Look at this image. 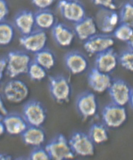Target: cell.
Returning <instances> with one entry per match:
<instances>
[{"instance_id": "obj_1", "label": "cell", "mask_w": 133, "mask_h": 160, "mask_svg": "<svg viewBox=\"0 0 133 160\" xmlns=\"http://www.w3.org/2000/svg\"><path fill=\"white\" fill-rule=\"evenodd\" d=\"M6 72L8 76L12 78L27 73L31 62L30 56L20 50L10 51L6 57Z\"/></svg>"}, {"instance_id": "obj_2", "label": "cell", "mask_w": 133, "mask_h": 160, "mask_svg": "<svg viewBox=\"0 0 133 160\" xmlns=\"http://www.w3.org/2000/svg\"><path fill=\"white\" fill-rule=\"evenodd\" d=\"M48 88L51 96L57 103H63L69 101L72 88L66 77L60 75L50 76Z\"/></svg>"}, {"instance_id": "obj_3", "label": "cell", "mask_w": 133, "mask_h": 160, "mask_svg": "<svg viewBox=\"0 0 133 160\" xmlns=\"http://www.w3.org/2000/svg\"><path fill=\"white\" fill-rule=\"evenodd\" d=\"M45 149L50 160H67L75 157L68 141L63 134H59L52 139L46 145Z\"/></svg>"}, {"instance_id": "obj_4", "label": "cell", "mask_w": 133, "mask_h": 160, "mask_svg": "<svg viewBox=\"0 0 133 160\" xmlns=\"http://www.w3.org/2000/svg\"><path fill=\"white\" fill-rule=\"evenodd\" d=\"M22 115L28 125L41 127L47 118V110L40 102L32 99L23 106Z\"/></svg>"}, {"instance_id": "obj_5", "label": "cell", "mask_w": 133, "mask_h": 160, "mask_svg": "<svg viewBox=\"0 0 133 160\" xmlns=\"http://www.w3.org/2000/svg\"><path fill=\"white\" fill-rule=\"evenodd\" d=\"M58 8L63 18L74 24L86 16L85 6L79 0H60Z\"/></svg>"}, {"instance_id": "obj_6", "label": "cell", "mask_w": 133, "mask_h": 160, "mask_svg": "<svg viewBox=\"0 0 133 160\" xmlns=\"http://www.w3.org/2000/svg\"><path fill=\"white\" fill-rule=\"evenodd\" d=\"M102 116L106 126L111 128H117L125 122L127 114L124 106L112 102L104 107Z\"/></svg>"}, {"instance_id": "obj_7", "label": "cell", "mask_w": 133, "mask_h": 160, "mask_svg": "<svg viewBox=\"0 0 133 160\" xmlns=\"http://www.w3.org/2000/svg\"><path fill=\"white\" fill-rule=\"evenodd\" d=\"M47 42V36L44 30H33L27 35L22 36L19 38L21 46L30 53H37L46 48Z\"/></svg>"}, {"instance_id": "obj_8", "label": "cell", "mask_w": 133, "mask_h": 160, "mask_svg": "<svg viewBox=\"0 0 133 160\" xmlns=\"http://www.w3.org/2000/svg\"><path fill=\"white\" fill-rule=\"evenodd\" d=\"M69 144L74 153L81 156H92L95 152L94 142L83 132H74L70 138Z\"/></svg>"}, {"instance_id": "obj_9", "label": "cell", "mask_w": 133, "mask_h": 160, "mask_svg": "<svg viewBox=\"0 0 133 160\" xmlns=\"http://www.w3.org/2000/svg\"><path fill=\"white\" fill-rule=\"evenodd\" d=\"M112 102L119 105H125L128 103L133 89L128 83L120 78L112 80L108 89Z\"/></svg>"}, {"instance_id": "obj_10", "label": "cell", "mask_w": 133, "mask_h": 160, "mask_svg": "<svg viewBox=\"0 0 133 160\" xmlns=\"http://www.w3.org/2000/svg\"><path fill=\"white\" fill-rule=\"evenodd\" d=\"M115 44L114 38L109 34H96L85 41L84 48L90 55H96L112 48Z\"/></svg>"}, {"instance_id": "obj_11", "label": "cell", "mask_w": 133, "mask_h": 160, "mask_svg": "<svg viewBox=\"0 0 133 160\" xmlns=\"http://www.w3.org/2000/svg\"><path fill=\"white\" fill-rule=\"evenodd\" d=\"M3 92L8 101L18 103L27 98L29 90L27 85L23 81L19 79H12L5 84Z\"/></svg>"}, {"instance_id": "obj_12", "label": "cell", "mask_w": 133, "mask_h": 160, "mask_svg": "<svg viewBox=\"0 0 133 160\" xmlns=\"http://www.w3.org/2000/svg\"><path fill=\"white\" fill-rule=\"evenodd\" d=\"M76 108L79 114L87 119L96 112L97 102L96 95L90 91L82 92L76 100Z\"/></svg>"}, {"instance_id": "obj_13", "label": "cell", "mask_w": 133, "mask_h": 160, "mask_svg": "<svg viewBox=\"0 0 133 160\" xmlns=\"http://www.w3.org/2000/svg\"><path fill=\"white\" fill-rule=\"evenodd\" d=\"M96 22L97 28L103 33L113 32L119 22V16L115 10L101 8L96 14Z\"/></svg>"}, {"instance_id": "obj_14", "label": "cell", "mask_w": 133, "mask_h": 160, "mask_svg": "<svg viewBox=\"0 0 133 160\" xmlns=\"http://www.w3.org/2000/svg\"><path fill=\"white\" fill-rule=\"evenodd\" d=\"M65 66L67 69L73 75L84 73L88 68L87 58L78 51L68 52L64 57Z\"/></svg>"}, {"instance_id": "obj_15", "label": "cell", "mask_w": 133, "mask_h": 160, "mask_svg": "<svg viewBox=\"0 0 133 160\" xmlns=\"http://www.w3.org/2000/svg\"><path fill=\"white\" fill-rule=\"evenodd\" d=\"M118 56L113 48L96 55L95 67L103 73L109 74L117 67Z\"/></svg>"}, {"instance_id": "obj_16", "label": "cell", "mask_w": 133, "mask_h": 160, "mask_svg": "<svg viewBox=\"0 0 133 160\" xmlns=\"http://www.w3.org/2000/svg\"><path fill=\"white\" fill-rule=\"evenodd\" d=\"M13 26L22 36L27 35L34 30V13L29 10L20 11L13 18Z\"/></svg>"}, {"instance_id": "obj_17", "label": "cell", "mask_w": 133, "mask_h": 160, "mask_svg": "<svg viewBox=\"0 0 133 160\" xmlns=\"http://www.w3.org/2000/svg\"><path fill=\"white\" fill-rule=\"evenodd\" d=\"M112 79L109 74L103 73L96 68H91L87 76L89 86L96 92H104L108 89Z\"/></svg>"}, {"instance_id": "obj_18", "label": "cell", "mask_w": 133, "mask_h": 160, "mask_svg": "<svg viewBox=\"0 0 133 160\" xmlns=\"http://www.w3.org/2000/svg\"><path fill=\"white\" fill-rule=\"evenodd\" d=\"M52 35L55 42L62 47L70 46L75 38V32L63 22H58L51 29Z\"/></svg>"}, {"instance_id": "obj_19", "label": "cell", "mask_w": 133, "mask_h": 160, "mask_svg": "<svg viewBox=\"0 0 133 160\" xmlns=\"http://www.w3.org/2000/svg\"><path fill=\"white\" fill-rule=\"evenodd\" d=\"M3 122L5 130L11 135L21 134L28 126L22 115L17 113H8L3 116Z\"/></svg>"}, {"instance_id": "obj_20", "label": "cell", "mask_w": 133, "mask_h": 160, "mask_svg": "<svg viewBox=\"0 0 133 160\" xmlns=\"http://www.w3.org/2000/svg\"><path fill=\"white\" fill-rule=\"evenodd\" d=\"M74 31L80 40L85 41L96 34L97 28L93 18L86 16L82 20L75 23Z\"/></svg>"}, {"instance_id": "obj_21", "label": "cell", "mask_w": 133, "mask_h": 160, "mask_svg": "<svg viewBox=\"0 0 133 160\" xmlns=\"http://www.w3.org/2000/svg\"><path fill=\"white\" fill-rule=\"evenodd\" d=\"M21 134L23 142L30 146H39L46 140L45 132L38 126L28 125Z\"/></svg>"}, {"instance_id": "obj_22", "label": "cell", "mask_w": 133, "mask_h": 160, "mask_svg": "<svg viewBox=\"0 0 133 160\" xmlns=\"http://www.w3.org/2000/svg\"><path fill=\"white\" fill-rule=\"evenodd\" d=\"M35 27L46 31L52 29L57 23V17L53 12L48 9L38 10L34 13Z\"/></svg>"}, {"instance_id": "obj_23", "label": "cell", "mask_w": 133, "mask_h": 160, "mask_svg": "<svg viewBox=\"0 0 133 160\" xmlns=\"http://www.w3.org/2000/svg\"><path fill=\"white\" fill-rule=\"evenodd\" d=\"M34 61L46 70H50L56 64V56L51 50L45 48L34 54Z\"/></svg>"}, {"instance_id": "obj_24", "label": "cell", "mask_w": 133, "mask_h": 160, "mask_svg": "<svg viewBox=\"0 0 133 160\" xmlns=\"http://www.w3.org/2000/svg\"><path fill=\"white\" fill-rule=\"evenodd\" d=\"M15 28L13 24L6 20L0 22V47L9 45L15 37Z\"/></svg>"}, {"instance_id": "obj_25", "label": "cell", "mask_w": 133, "mask_h": 160, "mask_svg": "<svg viewBox=\"0 0 133 160\" xmlns=\"http://www.w3.org/2000/svg\"><path fill=\"white\" fill-rule=\"evenodd\" d=\"M114 36L119 40L125 42L129 48L133 49V27L127 24L120 23L114 30Z\"/></svg>"}, {"instance_id": "obj_26", "label": "cell", "mask_w": 133, "mask_h": 160, "mask_svg": "<svg viewBox=\"0 0 133 160\" xmlns=\"http://www.w3.org/2000/svg\"><path fill=\"white\" fill-rule=\"evenodd\" d=\"M88 135L94 143L96 144L106 142L108 139V132L106 126L99 123H95L91 126Z\"/></svg>"}, {"instance_id": "obj_27", "label": "cell", "mask_w": 133, "mask_h": 160, "mask_svg": "<svg viewBox=\"0 0 133 160\" xmlns=\"http://www.w3.org/2000/svg\"><path fill=\"white\" fill-rule=\"evenodd\" d=\"M47 70L35 61L31 62L27 74L31 80L40 81L47 77Z\"/></svg>"}, {"instance_id": "obj_28", "label": "cell", "mask_w": 133, "mask_h": 160, "mask_svg": "<svg viewBox=\"0 0 133 160\" xmlns=\"http://www.w3.org/2000/svg\"><path fill=\"white\" fill-rule=\"evenodd\" d=\"M119 22L133 27V6L129 2H126L122 6L119 15Z\"/></svg>"}, {"instance_id": "obj_29", "label": "cell", "mask_w": 133, "mask_h": 160, "mask_svg": "<svg viewBox=\"0 0 133 160\" xmlns=\"http://www.w3.org/2000/svg\"><path fill=\"white\" fill-rule=\"evenodd\" d=\"M118 62L123 68L128 71H133V49L127 48L120 53Z\"/></svg>"}, {"instance_id": "obj_30", "label": "cell", "mask_w": 133, "mask_h": 160, "mask_svg": "<svg viewBox=\"0 0 133 160\" xmlns=\"http://www.w3.org/2000/svg\"><path fill=\"white\" fill-rule=\"evenodd\" d=\"M29 159L31 160H50V158L46 149L42 148H36L31 152L29 156Z\"/></svg>"}, {"instance_id": "obj_31", "label": "cell", "mask_w": 133, "mask_h": 160, "mask_svg": "<svg viewBox=\"0 0 133 160\" xmlns=\"http://www.w3.org/2000/svg\"><path fill=\"white\" fill-rule=\"evenodd\" d=\"M92 1L93 4L101 8L111 10H116V9L114 0H92Z\"/></svg>"}, {"instance_id": "obj_32", "label": "cell", "mask_w": 133, "mask_h": 160, "mask_svg": "<svg viewBox=\"0 0 133 160\" xmlns=\"http://www.w3.org/2000/svg\"><path fill=\"white\" fill-rule=\"evenodd\" d=\"M9 13V7L6 0H0V22L6 20Z\"/></svg>"}, {"instance_id": "obj_33", "label": "cell", "mask_w": 133, "mask_h": 160, "mask_svg": "<svg viewBox=\"0 0 133 160\" xmlns=\"http://www.w3.org/2000/svg\"><path fill=\"white\" fill-rule=\"evenodd\" d=\"M55 1V0H31L32 4L39 10L48 9Z\"/></svg>"}, {"instance_id": "obj_34", "label": "cell", "mask_w": 133, "mask_h": 160, "mask_svg": "<svg viewBox=\"0 0 133 160\" xmlns=\"http://www.w3.org/2000/svg\"><path fill=\"white\" fill-rule=\"evenodd\" d=\"M6 57H0V81L3 76V74L5 70H6Z\"/></svg>"}, {"instance_id": "obj_35", "label": "cell", "mask_w": 133, "mask_h": 160, "mask_svg": "<svg viewBox=\"0 0 133 160\" xmlns=\"http://www.w3.org/2000/svg\"><path fill=\"white\" fill-rule=\"evenodd\" d=\"M0 112L3 115V116L7 114L8 113L7 108H6L5 105H4L3 100H2V98L1 94H0Z\"/></svg>"}, {"instance_id": "obj_36", "label": "cell", "mask_w": 133, "mask_h": 160, "mask_svg": "<svg viewBox=\"0 0 133 160\" xmlns=\"http://www.w3.org/2000/svg\"><path fill=\"white\" fill-rule=\"evenodd\" d=\"M3 117L2 115H0V136L3 134L5 131V127L3 122Z\"/></svg>"}, {"instance_id": "obj_37", "label": "cell", "mask_w": 133, "mask_h": 160, "mask_svg": "<svg viewBox=\"0 0 133 160\" xmlns=\"http://www.w3.org/2000/svg\"><path fill=\"white\" fill-rule=\"evenodd\" d=\"M12 155L7 153H0V160H12Z\"/></svg>"}]
</instances>
